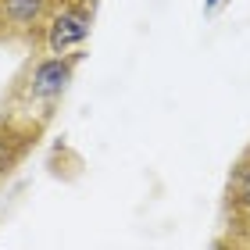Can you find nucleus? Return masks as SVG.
I'll return each instance as SVG.
<instances>
[{
	"instance_id": "423d86ee",
	"label": "nucleus",
	"mask_w": 250,
	"mask_h": 250,
	"mask_svg": "<svg viewBox=\"0 0 250 250\" xmlns=\"http://www.w3.org/2000/svg\"><path fill=\"white\" fill-rule=\"evenodd\" d=\"M218 4H222V0H208V11H211V7H218Z\"/></svg>"
},
{
	"instance_id": "7ed1b4c3",
	"label": "nucleus",
	"mask_w": 250,
	"mask_h": 250,
	"mask_svg": "<svg viewBox=\"0 0 250 250\" xmlns=\"http://www.w3.org/2000/svg\"><path fill=\"white\" fill-rule=\"evenodd\" d=\"M100 0H61L54 7V15L43 29L40 50L43 54H72L83 50L86 40L93 36V21H97Z\"/></svg>"
},
{
	"instance_id": "f03ea898",
	"label": "nucleus",
	"mask_w": 250,
	"mask_h": 250,
	"mask_svg": "<svg viewBox=\"0 0 250 250\" xmlns=\"http://www.w3.org/2000/svg\"><path fill=\"white\" fill-rule=\"evenodd\" d=\"M214 247H236L250 250V143L240 150V157L229 168L222 193V236Z\"/></svg>"
},
{
	"instance_id": "20e7f679",
	"label": "nucleus",
	"mask_w": 250,
	"mask_h": 250,
	"mask_svg": "<svg viewBox=\"0 0 250 250\" xmlns=\"http://www.w3.org/2000/svg\"><path fill=\"white\" fill-rule=\"evenodd\" d=\"M61 0H0V47H32L40 50L43 29Z\"/></svg>"
},
{
	"instance_id": "f257e3e1",
	"label": "nucleus",
	"mask_w": 250,
	"mask_h": 250,
	"mask_svg": "<svg viewBox=\"0 0 250 250\" xmlns=\"http://www.w3.org/2000/svg\"><path fill=\"white\" fill-rule=\"evenodd\" d=\"M83 58H86V47L72 50V54L36 50V58H29L21 64V72L11 79V86L4 93V111L50 125L64 93H68V86H72V79H75V68L83 64Z\"/></svg>"
},
{
	"instance_id": "39448f33",
	"label": "nucleus",
	"mask_w": 250,
	"mask_h": 250,
	"mask_svg": "<svg viewBox=\"0 0 250 250\" xmlns=\"http://www.w3.org/2000/svg\"><path fill=\"white\" fill-rule=\"evenodd\" d=\"M43 132H47L43 122H32V118L11 115V111H0V179L11 175L32 154V146L43 140Z\"/></svg>"
}]
</instances>
